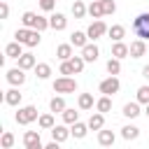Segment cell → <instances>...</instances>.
<instances>
[{
    "instance_id": "603a6c76",
    "label": "cell",
    "mask_w": 149,
    "mask_h": 149,
    "mask_svg": "<svg viewBox=\"0 0 149 149\" xmlns=\"http://www.w3.org/2000/svg\"><path fill=\"white\" fill-rule=\"evenodd\" d=\"M123 116H128V119L140 116V102H137V100H135V102H126V105H123Z\"/></svg>"
},
{
    "instance_id": "277c9868",
    "label": "cell",
    "mask_w": 149,
    "mask_h": 149,
    "mask_svg": "<svg viewBox=\"0 0 149 149\" xmlns=\"http://www.w3.org/2000/svg\"><path fill=\"white\" fill-rule=\"evenodd\" d=\"M35 119H40V116H37V107H35V105L19 107V112L14 114V121H16V123H21V126H28V123H33Z\"/></svg>"
},
{
    "instance_id": "44dd1931",
    "label": "cell",
    "mask_w": 149,
    "mask_h": 149,
    "mask_svg": "<svg viewBox=\"0 0 149 149\" xmlns=\"http://www.w3.org/2000/svg\"><path fill=\"white\" fill-rule=\"evenodd\" d=\"M102 126H105V114H102V112L91 114V119H88V128H91V130H100Z\"/></svg>"
},
{
    "instance_id": "7a4b0ae2",
    "label": "cell",
    "mask_w": 149,
    "mask_h": 149,
    "mask_svg": "<svg viewBox=\"0 0 149 149\" xmlns=\"http://www.w3.org/2000/svg\"><path fill=\"white\" fill-rule=\"evenodd\" d=\"M21 23H23L26 28H35V30H40V33H42L44 28H51V26H49V19H44V16L35 14V12H23Z\"/></svg>"
},
{
    "instance_id": "f1b7e54d",
    "label": "cell",
    "mask_w": 149,
    "mask_h": 149,
    "mask_svg": "<svg viewBox=\"0 0 149 149\" xmlns=\"http://www.w3.org/2000/svg\"><path fill=\"white\" fill-rule=\"evenodd\" d=\"M137 135H140V128L137 126H123L121 128V137L123 140H135Z\"/></svg>"
},
{
    "instance_id": "d590c367",
    "label": "cell",
    "mask_w": 149,
    "mask_h": 149,
    "mask_svg": "<svg viewBox=\"0 0 149 149\" xmlns=\"http://www.w3.org/2000/svg\"><path fill=\"white\" fill-rule=\"evenodd\" d=\"M137 102L140 105H149V86H140L137 88Z\"/></svg>"
},
{
    "instance_id": "4316f807",
    "label": "cell",
    "mask_w": 149,
    "mask_h": 149,
    "mask_svg": "<svg viewBox=\"0 0 149 149\" xmlns=\"http://www.w3.org/2000/svg\"><path fill=\"white\" fill-rule=\"evenodd\" d=\"M86 12H88V7H86L81 0H74V2H72V16H74V19H84Z\"/></svg>"
},
{
    "instance_id": "74e56055",
    "label": "cell",
    "mask_w": 149,
    "mask_h": 149,
    "mask_svg": "<svg viewBox=\"0 0 149 149\" xmlns=\"http://www.w3.org/2000/svg\"><path fill=\"white\" fill-rule=\"evenodd\" d=\"M61 74H68V77H70V74H77L70 61H61Z\"/></svg>"
},
{
    "instance_id": "5bb4252c",
    "label": "cell",
    "mask_w": 149,
    "mask_h": 149,
    "mask_svg": "<svg viewBox=\"0 0 149 149\" xmlns=\"http://www.w3.org/2000/svg\"><path fill=\"white\" fill-rule=\"evenodd\" d=\"M16 61H19V68H21V70H35V65H37L33 54H21Z\"/></svg>"
},
{
    "instance_id": "3957f363",
    "label": "cell",
    "mask_w": 149,
    "mask_h": 149,
    "mask_svg": "<svg viewBox=\"0 0 149 149\" xmlns=\"http://www.w3.org/2000/svg\"><path fill=\"white\" fill-rule=\"evenodd\" d=\"M133 33L140 40H149V12H142L133 19Z\"/></svg>"
},
{
    "instance_id": "9a60e30c",
    "label": "cell",
    "mask_w": 149,
    "mask_h": 149,
    "mask_svg": "<svg viewBox=\"0 0 149 149\" xmlns=\"http://www.w3.org/2000/svg\"><path fill=\"white\" fill-rule=\"evenodd\" d=\"M130 54V47L128 44H123V42H114L112 44V56L114 58H126Z\"/></svg>"
},
{
    "instance_id": "83f0119b",
    "label": "cell",
    "mask_w": 149,
    "mask_h": 149,
    "mask_svg": "<svg viewBox=\"0 0 149 149\" xmlns=\"http://www.w3.org/2000/svg\"><path fill=\"white\" fill-rule=\"evenodd\" d=\"M95 109H98V112H102V114H105V112H109V109H112V98L102 93V98L95 102Z\"/></svg>"
},
{
    "instance_id": "b9f144b4",
    "label": "cell",
    "mask_w": 149,
    "mask_h": 149,
    "mask_svg": "<svg viewBox=\"0 0 149 149\" xmlns=\"http://www.w3.org/2000/svg\"><path fill=\"white\" fill-rule=\"evenodd\" d=\"M142 77H147V79H149V65H144V68H142Z\"/></svg>"
},
{
    "instance_id": "1f68e13d",
    "label": "cell",
    "mask_w": 149,
    "mask_h": 149,
    "mask_svg": "<svg viewBox=\"0 0 149 149\" xmlns=\"http://www.w3.org/2000/svg\"><path fill=\"white\" fill-rule=\"evenodd\" d=\"M37 123H40V128H42V130H51V128L56 126V123H54V116H51V114H42V116L37 119Z\"/></svg>"
},
{
    "instance_id": "60d3db41",
    "label": "cell",
    "mask_w": 149,
    "mask_h": 149,
    "mask_svg": "<svg viewBox=\"0 0 149 149\" xmlns=\"http://www.w3.org/2000/svg\"><path fill=\"white\" fill-rule=\"evenodd\" d=\"M9 16V5L7 0H0V19H7Z\"/></svg>"
},
{
    "instance_id": "ffe728a7",
    "label": "cell",
    "mask_w": 149,
    "mask_h": 149,
    "mask_svg": "<svg viewBox=\"0 0 149 149\" xmlns=\"http://www.w3.org/2000/svg\"><path fill=\"white\" fill-rule=\"evenodd\" d=\"M21 54H23V51H21V42H16V40L5 47V56H7V58H19Z\"/></svg>"
},
{
    "instance_id": "d4e9b609",
    "label": "cell",
    "mask_w": 149,
    "mask_h": 149,
    "mask_svg": "<svg viewBox=\"0 0 149 149\" xmlns=\"http://www.w3.org/2000/svg\"><path fill=\"white\" fill-rule=\"evenodd\" d=\"M56 56L61 61H70L72 58V44H58L56 47Z\"/></svg>"
},
{
    "instance_id": "f546056e",
    "label": "cell",
    "mask_w": 149,
    "mask_h": 149,
    "mask_svg": "<svg viewBox=\"0 0 149 149\" xmlns=\"http://www.w3.org/2000/svg\"><path fill=\"white\" fill-rule=\"evenodd\" d=\"M77 105H79V109H91L93 107V95L91 93H81L79 100H77Z\"/></svg>"
},
{
    "instance_id": "d6a6232c",
    "label": "cell",
    "mask_w": 149,
    "mask_h": 149,
    "mask_svg": "<svg viewBox=\"0 0 149 149\" xmlns=\"http://www.w3.org/2000/svg\"><path fill=\"white\" fill-rule=\"evenodd\" d=\"M107 72H109V74H119V72H121V58H114V56H112V58L107 61Z\"/></svg>"
},
{
    "instance_id": "52a82bcc",
    "label": "cell",
    "mask_w": 149,
    "mask_h": 149,
    "mask_svg": "<svg viewBox=\"0 0 149 149\" xmlns=\"http://www.w3.org/2000/svg\"><path fill=\"white\" fill-rule=\"evenodd\" d=\"M23 147L26 149H42V137H40V130H26L23 133Z\"/></svg>"
},
{
    "instance_id": "2e32d148",
    "label": "cell",
    "mask_w": 149,
    "mask_h": 149,
    "mask_svg": "<svg viewBox=\"0 0 149 149\" xmlns=\"http://www.w3.org/2000/svg\"><path fill=\"white\" fill-rule=\"evenodd\" d=\"M5 102H7V105H12V107L21 105V93H19V88H16V86H14V88H9V91H5Z\"/></svg>"
},
{
    "instance_id": "4dcf8cb0",
    "label": "cell",
    "mask_w": 149,
    "mask_h": 149,
    "mask_svg": "<svg viewBox=\"0 0 149 149\" xmlns=\"http://www.w3.org/2000/svg\"><path fill=\"white\" fill-rule=\"evenodd\" d=\"M61 114H63V121H65V123H70V126H72L74 121H79V112H74V109H70V107H65Z\"/></svg>"
},
{
    "instance_id": "e575fe53",
    "label": "cell",
    "mask_w": 149,
    "mask_h": 149,
    "mask_svg": "<svg viewBox=\"0 0 149 149\" xmlns=\"http://www.w3.org/2000/svg\"><path fill=\"white\" fill-rule=\"evenodd\" d=\"M0 147H2V149H12V147H14V135H12L9 130L2 133V137H0Z\"/></svg>"
},
{
    "instance_id": "f35d334b",
    "label": "cell",
    "mask_w": 149,
    "mask_h": 149,
    "mask_svg": "<svg viewBox=\"0 0 149 149\" xmlns=\"http://www.w3.org/2000/svg\"><path fill=\"white\" fill-rule=\"evenodd\" d=\"M102 9H105V14H114L116 12V2L114 0H102Z\"/></svg>"
},
{
    "instance_id": "9c48e42d",
    "label": "cell",
    "mask_w": 149,
    "mask_h": 149,
    "mask_svg": "<svg viewBox=\"0 0 149 149\" xmlns=\"http://www.w3.org/2000/svg\"><path fill=\"white\" fill-rule=\"evenodd\" d=\"M7 81L12 84V86H21L23 81H26V70H21V68H12V70H7Z\"/></svg>"
},
{
    "instance_id": "8d00e7d4",
    "label": "cell",
    "mask_w": 149,
    "mask_h": 149,
    "mask_svg": "<svg viewBox=\"0 0 149 149\" xmlns=\"http://www.w3.org/2000/svg\"><path fill=\"white\" fill-rule=\"evenodd\" d=\"M70 63H72V68H74V72H77V74H79V72L84 70V65H86L84 56H72V58H70Z\"/></svg>"
},
{
    "instance_id": "8fae6325",
    "label": "cell",
    "mask_w": 149,
    "mask_h": 149,
    "mask_svg": "<svg viewBox=\"0 0 149 149\" xmlns=\"http://www.w3.org/2000/svg\"><path fill=\"white\" fill-rule=\"evenodd\" d=\"M70 44H72V47H79V49H84V47L88 44V33L74 30V33L70 35Z\"/></svg>"
},
{
    "instance_id": "7402d4cb",
    "label": "cell",
    "mask_w": 149,
    "mask_h": 149,
    "mask_svg": "<svg viewBox=\"0 0 149 149\" xmlns=\"http://www.w3.org/2000/svg\"><path fill=\"white\" fill-rule=\"evenodd\" d=\"M88 14H91L93 19H102V16H105V9H102V0H93V2L88 5Z\"/></svg>"
},
{
    "instance_id": "484cf974",
    "label": "cell",
    "mask_w": 149,
    "mask_h": 149,
    "mask_svg": "<svg viewBox=\"0 0 149 149\" xmlns=\"http://www.w3.org/2000/svg\"><path fill=\"white\" fill-rule=\"evenodd\" d=\"M35 74H37V79H49L51 77V65L49 63H37L35 65Z\"/></svg>"
},
{
    "instance_id": "d6986e66",
    "label": "cell",
    "mask_w": 149,
    "mask_h": 149,
    "mask_svg": "<svg viewBox=\"0 0 149 149\" xmlns=\"http://www.w3.org/2000/svg\"><path fill=\"white\" fill-rule=\"evenodd\" d=\"M114 140H116V137H114L112 130H102V128L98 130V144H102V147H112Z\"/></svg>"
},
{
    "instance_id": "30bf717a",
    "label": "cell",
    "mask_w": 149,
    "mask_h": 149,
    "mask_svg": "<svg viewBox=\"0 0 149 149\" xmlns=\"http://www.w3.org/2000/svg\"><path fill=\"white\" fill-rule=\"evenodd\" d=\"M49 26H51V30H65V26H68V19H65V14H61V12H54V14L49 16Z\"/></svg>"
},
{
    "instance_id": "5b68a950",
    "label": "cell",
    "mask_w": 149,
    "mask_h": 149,
    "mask_svg": "<svg viewBox=\"0 0 149 149\" xmlns=\"http://www.w3.org/2000/svg\"><path fill=\"white\" fill-rule=\"evenodd\" d=\"M54 91H56V93H74V91H77V81H74L72 77L63 74V77H58V79L54 81Z\"/></svg>"
},
{
    "instance_id": "8992f818",
    "label": "cell",
    "mask_w": 149,
    "mask_h": 149,
    "mask_svg": "<svg viewBox=\"0 0 149 149\" xmlns=\"http://www.w3.org/2000/svg\"><path fill=\"white\" fill-rule=\"evenodd\" d=\"M100 93H105V95H114V93H119V88H121V81L116 79V74H109L107 79H102L100 81Z\"/></svg>"
},
{
    "instance_id": "ac0fdd59",
    "label": "cell",
    "mask_w": 149,
    "mask_h": 149,
    "mask_svg": "<svg viewBox=\"0 0 149 149\" xmlns=\"http://www.w3.org/2000/svg\"><path fill=\"white\" fill-rule=\"evenodd\" d=\"M70 135H72V133H70L65 126H54V128H51V137H54L56 142H65Z\"/></svg>"
},
{
    "instance_id": "cb8c5ba5",
    "label": "cell",
    "mask_w": 149,
    "mask_h": 149,
    "mask_svg": "<svg viewBox=\"0 0 149 149\" xmlns=\"http://www.w3.org/2000/svg\"><path fill=\"white\" fill-rule=\"evenodd\" d=\"M107 35H109L114 42H121V40H123V35H126V28H123V26H119V23H114V26L107 30Z\"/></svg>"
},
{
    "instance_id": "e0dca14e",
    "label": "cell",
    "mask_w": 149,
    "mask_h": 149,
    "mask_svg": "<svg viewBox=\"0 0 149 149\" xmlns=\"http://www.w3.org/2000/svg\"><path fill=\"white\" fill-rule=\"evenodd\" d=\"M70 133L74 135V140H81V137H86V133H88V123L74 121V123H72V128H70Z\"/></svg>"
},
{
    "instance_id": "ba28073f",
    "label": "cell",
    "mask_w": 149,
    "mask_h": 149,
    "mask_svg": "<svg viewBox=\"0 0 149 149\" xmlns=\"http://www.w3.org/2000/svg\"><path fill=\"white\" fill-rule=\"evenodd\" d=\"M107 30H109V28H107L100 19H95V21L88 26V30H86V33H88V40H98V37H102Z\"/></svg>"
},
{
    "instance_id": "7bdbcfd3",
    "label": "cell",
    "mask_w": 149,
    "mask_h": 149,
    "mask_svg": "<svg viewBox=\"0 0 149 149\" xmlns=\"http://www.w3.org/2000/svg\"><path fill=\"white\" fill-rule=\"evenodd\" d=\"M144 114H147V119H149V105H147V109H144Z\"/></svg>"
},
{
    "instance_id": "7c38bea8",
    "label": "cell",
    "mask_w": 149,
    "mask_h": 149,
    "mask_svg": "<svg viewBox=\"0 0 149 149\" xmlns=\"http://www.w3.org/2000/svg\"><path fill=\"white\" fill-rule=\"evenodd\" d=\"M98 54H100V49H98L95 44H86V47L81 49V56H84L86 63H95V61H98Z\"/></svg>"
},
{
    "instance_id": "836d02e7",
    "label": "cell",
    "mask_w": 149,
    "mask_h": 149,
    "mask_svg": "<svg viewBox=\"0 0 149 149\" xmlns=\"http://www.w3.org/2000/svg\"><path fill=\"white\" fill-rule=\"evenodd\" d=\"M49 107H51V112H63V109H65V100H63L61 95H54V98L49 100Z\"/></svg>"
},
{
    "instance_id": "ab89813d",
    "label": "cell",
    "mask_w": 149,
    "mask_h": 149,
    "mask_svg": "<svg viewBox=\"0 0 149 149\" xmlns=\"http://www.w3.org/2000/svg\"><path fill=\"white\" fill-rule=\"evenodd\" d=\"M40 7H42L44 12H54V7H56V0H40Z\"/></svg>"
},
{
    "instance_id": "4fadbf2b",
    "label": "cell",
    "mask_w": 149,
    "mask_h": 149,
    "mask_svg": "<svg viewBox=\"0 0 149 149\" xmlns=\"http://www.w3.org/2000/svg\"><path fill=\"white\" fill-rule=\"evenodd\" d=\"M144 51H147V44H144V40H135V42H130V58H140V56H144Z\"/></svg>"
},
{
    "instance_id": "6da1fadb",
    "label": "cell",
    "mask_w": 149,
    "mask_h": 149,
    "mask_svg": "<svg viewBox=\"0 0 149 149\" xmlns=\"http://www.w3.org/2000/svg\"><path fill=\"white\" fill-rule=\"evenodd\" d=\"M14 40L16 42H21V44H26V47H37L40 44V30H35V28H19L16 33H14Z\"/></svg>"
}]
</instances>
